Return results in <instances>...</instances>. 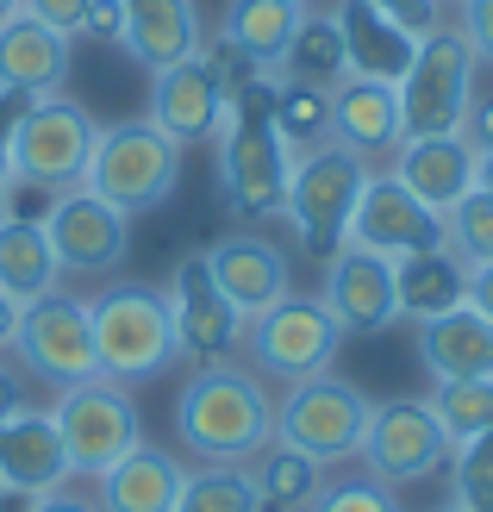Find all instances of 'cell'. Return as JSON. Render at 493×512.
<instances>
[{"label":"cell","mask_w":493,"mask_h":512,"mask_svg":"<svg viewBox=\"0 0 493 512\" xmlns=\"http://www.w3.org/2000/svg\"><path fill=\"white\" fill-rule=\"evenodd\" d=\"M175 438L213 469H244L275 438V394L250 363H200L175 394Z\"/></svg>","instance_id":"cell-1"},{"label":"cell","mask_w":493,"mask_h":512,"mask_svg":"<svg viewBox=\"0 0 493 512\" xmlns=\"http://www.w3.org/2000/svg\"><path fill=\"white\" fill-rule=\"evenodd\" d=\"M269 88H275V75L244 69V82H231L225 119H219V132H213L225 207L244 213V219H281V207H288L294 157H288V144H281V132H275Z\"/></svg>","instance_id":"cell-2"},{"label":"cell","mask_w":493,"mask_h":512,"mask_svg":"<svg viewBox=\"0 0 493 512\" xmlns=\"http://www.w3.org/2000/svg\"><path fill=\"white\" fill-rule=\"evenodd\" d=\"M94 313V363L107 381H157L181 344H175V319H169V294L150 288V281H113L107 294L88 300Z\"/></svg>","instance_id":"cell-3"},{"label":"cell","mask_w":493,"mask_h":512,"mask_svg":"<svg viewBox=\"0 0 493 512\" xmlns=\"http://www.w3.org/2000/svg\"><path fill=\"white\" fill-rule=\"evenodd\" d=\"M175 182H181V144L169 132H157L150 119L100 125L82 188H94L100 200H113V207L132 219V213H157L175 194Z\"/></svg>","instance_id":"cell-4"},{"label":"cell","mask_w":493,"mask_h":512,"mask_svg":"<svg viewBox=\"0 0 493 512\" xmlns=\"http://www.w3.org/2000/svg\"><path fill=\"white\" fill-rule=\"evenodd\" d=\"M57 438H63V456H69V475H88L100 481L125 450L144 444V419H138V400L125 381H107V375H88L75 388H57Z\"/></svg>","instance_id":"cell-5"},{"label":"cell","mask_w":493,"mask_h":512,"mask_svg":"<svg viewBox=\"0 0 493 512\" xmlns=\"http://www.w3.org/2000/svg\"><path fill=\"white\" fill-rule=\"evenodd\" d=\"M362 182H369V157H356V150H344V144H319V150H306V157L294 163L281 219L294 225V238H300L306 256L325 263L331 250H344Z\"/></svg>","instance_id":"cell-6"},{"label":"cell","mask_w":493,"mask_h":512,"mask_svg":"<svg viewBox=\"0 0 493 512\" xmlns=\"http://www.w3.org/2000/svg\"><path fill=\"white\" fill-rule=\"evenodd\" d=\"M369 406L375 400L362 394L356 381H344L337 369L306 375V381H294V388L275 400V444L306 450L313 463L337 469V463H350V456H356L362 425H369Z\"/></svg>","instance_id":"cell-7"},{"label":"cell","mask_w":493,"mask_h":512,"mask_svg":"<svg viewBox=\"0 0 493 512\" xmlns=\"http://www.w3.org/2000/svg\"><path fill=\"white\" fill-rule=\"evenodd\" d=\"M94 138H100V125H94V113L82 100H63V94L25 100L19 132H13V182L38 188V194L82 188Z\"/></svg>","instance_id":"cell-8"},{"label":"cell","mask_w":493,"mask_h":512,"mask_svg":"<svg viewBox=\"0 0 493 512\" xmlns=\"http://www.w3.org/2000/svg\"><path fill=\"white\" fill-rule=\"evenodd\" d=\"M244 344H250V369L256 375H275V381H306V375H325L344 350V331L325 313L319 294H281L275 306H263L250 325H244Z\"/></svg>","instance_id":"cell-9"},{"label":"cell","mask_w":493,"mask_h":512,"mask_svg":"<svg viewBox=\"0 0 493 512\" xmlns=\"http://www.w3.org/2000/svg\"><path fill=\"white\" fill-rule=\"evenodd\" d=\"M450 431L437 425V413L425 400H381L369 406V425H362L356 463L362 475H375L381 488H419V481L450 469Z\"/></svg>","instance_id":"cell-10"},{"label":"cell","mask_w":493,"mask_h":512,"mask_svg":"<svg viewBox=\"0 0 493 512\" xmlns=\"http://www.w3.org/2000/svg\"><path fill=\"white\" fill-rule=\"evenodd\" d=\"M475 100V50L462 44L456 25H437L419 38V57L400 75V125L406 138H431V132H462Z\"/></svg>","instance_id":"cell-11"},{"label":"cell","mask_w":493,"mask_h":512,"mask_svg":"<svg viewBox=\"0 0 493 512\" xmlns=\"http://www.w3.org/2000/svg\"><path fill=\"white\" fill-rule=\"evenodd\" d=\"M13 356L19 369L44 381V388H75V381L100 375L94 363V313L82 294H44L19 306V331H13Z\"/></svg>","instance_id":"cell-12"},{"label":"cell","mask_w":493,"mask_h":512,"mask_svg":"<svg viewBox=\"0 0 493 512\" xmlns=\"http://www.w3.org/2000/svg\"><path fill=\"white\" fill-rule=\"evenodd\" d=\"M225 100H231V75L213 50H194L169 69H150V125L169 132L181 150L188 144H206L225 119Z\"/></svg>","instance_id":"cell-13"},{"label":"cell","mask_w":493,"mask_h":512,"mask_svg":"<svg viewBox=\"0 0 493 512\" xmlns=\"http://www.w3.org/2000/svg\"><path fill=\"white\" fill-rule=\"evenodd\" d=\"M44 232H50V250H57L63 275H113L125 263V250H132V219L113 200H100L94 188L50 194Z\"/></svg>","instance_id":"cell-14"},{"label":"cell","mask_w":493,"mask_h":512,"mask_svg":"<svg viewBox=\"0 0 493 512\" xmlns=\"http://www.w3.org/2000/svg\"><path fill=\"white\" fill-rule=\"evenodd\" d=\"M169 319H175V344L188 363H225L231 350L244 344V313L219 294L213 269H206V256H181L175 275H169Z\"/></svg>","instance_id":"cell-15"},{"label":"cell","mask_w":493,"mask_h":512,"mask_svg":"<svg viewBox=\"0 0 493 512\" xmlns=\"http://www.w3.org/2000/svg\"><path fill=\"white\" fill-rule=\"evenodd\" d=\"M325 313L337 319L344 338H375L400 319V288H394V256L381 250H362V244H344L325 256Z\"/></svg>","instance_id":"cell-16"},{"label":"cell","mask_w":493,"mask_h":512,"mask_svg":"<svg viewBox=\"0 0 493 512\" xmlns=\"http://www.w3.org/2000/svg\"><path fill=\"white\" fill-rule=\"evenodd\" d=\"M344 244L381 250V256L400 263V256H412V250H437V244H444V213H431L425 200L387 169V175H369V182H362Z\"/></svg>","instance_id":"cell-17"},{"label":"cell","mask_w":493,"mask_h":512,"mask_svg":"<svg viewBox=\"0 0 493 512\" xmlns=\"http://www.w3.org/2000/svg\"><path fill=\"white\" fill-rule=\"evenodd\" d=\"M206 256V269H213L219 281V294L244 313V325L263 313V306H275L281 294H288V250L269 244V238H256V232H225L200 250Z\"/></svg>","instance_id":"cell-18"},{"label":"cell","mask_w":493,"mask_h":512,"mask_svg":"<svg viewBox=\"0 0 493 512\" xmlns=\"http://www.w3.org/2000/svg\"><path fill=\"white\" fill-rule=\"evenodd\" d=\"M69 481V456L57 438V419L38 413V406H19V413L0 419V488L19 500L57 494Z\"/></svg>","instance_id":"cell-19"},{"label":"cell","mask_w":493,"mask_h":512,"mask_svg":"<svg viewBox=\"0 0 493 512\" xmlns=\"http://www.w3.org/2000/svg\"><path fill=\"white\" fill-rule=\"evenodd\" d=\"M331 19H337V38H344V75L400 88V75L419 57V32H406L394 13L369 7V0H344Z\"/></svg>","instance_id":"cell-20"},{"label":"cell","mask_w":493,"mask_h":512,"mask_svg":"<svg viewBox=\"0 0 493 512\" xmlns=\"http://www.w3.org/2000/svg\"><path fill=\"white\" fill-rule=\"evenodd\" d=\"M75 50L63 32H50L44 19L13 13L0 25V94H25V100H50L69 82Z\"/></svg>","instance_id":"cell-21"},{"label":"cell","mask_w":493,"mask_h":512,"mask_svg":"<svg viewBox=\"0 0 493 512\" xmlns=\"http://www.w3.org/2000/svg\"><path fill=\"white\" fill-rule=\"evenodd\" d=\"M394 175L425 200L431 213H450L475 188V144L462 132H431V138H400Z\"/></svg>","instance_id":"cell-22"},{"label":"cell","mask_w":493,"mask_h":512,"mask_svg":"<svg viewBox=\"0 0 493 512\" xmlns=\"http://www.w3.org/2000/svg\"><path fill=\"white\" fill-rule=\"evenodd\" d=\"M406 125H400V88L394 82H362L344 75L331 88V144L356 150V157H381V150H400Z\"/></svg>","instance_id":"cell-23"},{"label":"cell","mask_w":493,"mask_h":512,"mask_svg":"<svg viewBox=\"0 0 493 512\" xmlns=\"http://www.w3.org/2000/svg\"><path fill=\"white\" fill-rule=\"evenodd\" d=\"M300 19H306V7H294V0H225L219 44H225L231 63H244L256 75H275L294 32H300Z\"/></svg>","instance_id":"cell-24"},{"label":"cell","mask_w":493,"mask_h":512,"mask_svg":"<svg viewBox=\"0 0 493 512\" xmlns=\"http://www.w3.org/2000/svg\"><path fill=\"white\" fill-rule=\"evenodd\" d=\"M181 481H188V469H181L169 450L138 444L94 481V506L100 512H175Z\"/></svg>","instance_id":"cell-25"},{"label":"cell","mask_w":493,"mask_h":512,"mask_svg":"<svg viewBox=\"0 0 493 512\" xmlns=\"http://www.w3.org/2000/svg\"><path fill=\"white\" fill-rule=\"evenodd\" d=\"M125 25H119V50L138 57L144 69H169L200 50V13L194 0H119Z\"/></svg>","instance_id":"cell-26"},{"label":"cell","mask_w":493,"mask_h":512,"mask_svg":"<svg viewBox=\"0 0 493 512\" xmlns=\"http://www.w3.org/2000/svg\"><path fill=\"white\" fill-rule=\"evenodd\" d=\"M419 363L431 381H487L493 375V325L475 306L425 319L419 325Z\"/></svg>","instance_id":"cell-27"},{"label":"cell","mask_w":493,"mask_h":512,"mask_svg":"<svg viewBox=\"0 0 493 512\" xmlns=\"http://www.w3.org/2000/svg\"><path fill=\"white\" fill-rule=\"evenodd\" d=\"M394 288H400V319L425 325L437 313H456V306H469V263L437 244V250H412L394 263Z\"/></svg>","instance_id":"cell-28"},{"label":"cell","mask_w":493,"mask_h":512,"mask_svg":"<svg viewBox=\"0 0 493 512\" xmlns=\"http://www.w3.org/2000/svg\"><path fill=\"white\" fill-rule=\"evenodd\" d=\"M57 281H63V263L50 250L44 219H0V294H13L25 306L57 294Z\"/></svg>","instance_id":"cell-29"},{"label":"cell","mask_w":493,"mask_h":512,"mask_svg":"<svg viewBox=\"0 0 493 512\" xmlns=\"http://www.w3.org/2000/svg\"><path fill=\"white\" fill-rule=\"evenodd\" d=\"M250 481H256V494H263V512H306V500L319 494V481H325V463H313L306 450H288V444H263L250 456Z\"/></svg>","instance_id":"cell-30"},{"label":"cell","mask_w":493,"mask_h":512,"mask_svg":"<svg viewBox=\"0 0 493 512\" xmlns=\"http://www.w3.org/2000/svg\"><path fill=\"white\" fill-rule=\"evenodd\" d=\"M269 113H275V132H281V144H288L294 163L306 157V150L331 144V88H313V82H288V75H275Z\"/></svg>","instance_id":"cell-31"},{"label":"cell","mask_w":493,"mask_h":512,"mask_svg":"<svg viewBox=\"0 0 493 512\" xmlns=\"http://www.w3.org/2000/svg\"><path fill=\"white\" fill-rule=\"evenodd\" d=\"M275 75H288V82H313V88H337V82H344V38H337V19L331 13H319V19L306 13Z\"/></svg>","instance_id":"cell-32"},{"label":"cell","mask_w":493,"mask_h":512,"mask_svg":"<svg viewBox=\"0 0 493 512\" xmlns=\"http://www.w3.org/2000/svg\"><path fill=\"white\" fill-rule=\"evenodd\" d=\"M425 406L450 431V444H469L481 431H493V375L487 381H431Z\"/></svg>","instance_id":"cell-33"},{"label":"cell","mask_w":493,"mask_h":512,"mask_svg":"<svg viewBox=\"0 0 493 512\" xmlns=\"http://www.w3.org/2000/svg\"><path fill=\"white\" fill-rule=\"evenodd\" d=\"M175 512H263V494H256L250 469H194L181 481V500Z\"/></svg>","instance_id":"cell-34"},{"label":"cell","mask_w":493,"mask_h":512,"mask_svg":"<svg viewBox=\"0 0 493 512\" xmlns=\"http://www.w3.org/2000/svg\"><path fill=\"white\" fill-rule=\"evenodd\" d=\"M444 244H450L469 269L493 263V194L469 188V194L456 200V207L444 213Z\"/></svg>","instance_id":"cell-35"},{"label":"cell","mask_w":493,"mask_h":512,"mask_svg":"<svg viewBox=\"0 0 493 512\" xmlns=\"http://www.w3.org/2000/svg\"><path fill=\"white\" fill-rule=\"evenodd\" d=\"M450 500L469 512H493V431L456 444L450 456Z\"/></svg>","instance_id":"cell-36"},{"label":"cell","mask_w":493,"mask_h":512,"mask_svg":"<svg viewBox=\"0 0 493 512\" xmlns=\"http://www.w3.org/2000/svg\"><path fill=\"white\" fill-rule=\"evenodd\" d=\"M306 512H406V506L375 475H325L319 494L306 500Z\"/></svg>","instance_id":"cell-37"},{"label":"cell","mask_w":493,"mask_h":512,"mask_svg":"<svg viewBox=\"0 0 493 512\" xmlns=\"http://www.w3.org/2000/svg\"><path fill=\"white\" fill-rule=\"evenodd\" d=\"M462 44L475 50V63L493 69V0H462V19H456Z\"/></svg>","instance_id":"cell-38"},{"label":"cell","mask_w":493,"mask_h":512,"mask_svg":"<svg viewBox=\"0 0 493 512\" xmlns=\"http://www.w3.org/2000/svg\"><path fill=\"white\" fill-rule=\"evenodd\" d=\"M19 13H32V19L50 25V32L75 38V32H82V19H88V0H19Z\"/></svg>","instance_id":"cell-39"},{"label":"cell","mask_w":493,"mask_h":512,"mask_svg":"<svg viewBox=\"0 0 493 512\" xmlns=\"http://www.w3.org/2000/svg\"><path fill=\"white\" fill-rule=\"evenodd\" d=\"M19 113H25V94H0V207L13 194V132H19Z\"/></svg>","instance_id":"cell-40"},{"label":"cell","mask_w":493,"mask_h":512,"mask_svg":"<svg viewBox=\"0 0 493 512\" xmlns=\"http://www.w3.org/2000/svg\"><path fill=\"white\" fill-rule=\"evenodd\" d=\"M369 7H381V13H394L406 32H437V25H444V0H369Z\"/></svg>","instance_id":"cell-41"},{"label":"cell","mask_w":493,"mask_h":512,"mask_svg":"<svg viewBox=\"0 0 493 512\" xmlns=\"http://www.w3.org/2000/svg\"><path fill=\"white\" fill-rule=\"evenodd\" d=\"M119 25H125V7H119V0H88V19H82V32H88V38L119 44Z\"/></svg>","instance_id":"cell-42"},{"label":"cell","mask_w":493,"mask_h":512,"mask_svg":"<svg viewBox=\"0 0 493 512\" xmlns=\"http://www.w3.org/2000/svg\"><path fill=\"white\" fill-rule=\"evenodd\" d=\"M462 138L475 150H493V100H469V119H462Z\"/></svg>","instance_id":"cell-43"},{"label":"cell","mask_w":493,"mask_h":512,"mask_svg":"<svg viewBox=\"0 0 493 512\" xmlns=\"http://www.w3.org/2000/svg\"><path fill=\"white\" fill-rule=\"evenodd\" d=\"M469 306L493 325V263H481V269H469Z\"/></svg>","instance_id":"cell-44"},{"label":"cell","mask_w":493,"mask_h":512,"mask_svg":"<svg viewBox=\"0 0 493 512\" xmlns=\"http://www.w3.org/2000/svg\"><path fill=\"white\" fill-rule=\"evenodd\" d=\"M25 512H100L88 494H69V488H57V494H38L32 506H25Z\"/></svg>","instance_id":"cell-45"},{"label":"cell","mask_w":493,"mask_h":512,"mask_svg":"<svg viewBox=\"0 0 493 512\" xmlns=\"http://www.w3.org/2000/svg\"><path fill=\"white\" fill-rule=\"evenodd\" d=\"M19 406H25V381H19L13 369H0V419L19 413Z\"/></svg>","instance_id":"cell-46"},{"label":"cell","mask_w":493,"mask_h":512,"mask_svg":"<svg viewBox=\"0 0 493 512\" xmlns=\"http://www.w3.org/2000/svg\"><path fill=\"white\" fill-rule=\"evenodd\" d=\"M13 331H19V300L0 294V350H13Z\"/></svg>","instance_id":"cell-47"},{"label":"cell","mask_w":493,"mask_h":512,"mask_svg":"<svg viewBox=\"0 0 493 512\" xmlns=\"http://www.w3.org/2000/svg\"><path fill=\"white\" fill-rule=\"evenodd\" d=\"M475 188L493 194V150H475Z\"/></svg>","instance_id":"cell-48"},{"label":"cell","mask_w":493,"mask_h":512,"mask_svg":"<svg viewBox=\"0 0 493 512\" xmlns=\"http://www.w3.org/2000/svg\"><path fill=\"white\" fill-rule=\"evenodd\" d=\"M13 13H19V0H0V25H7Z\"/></svg>","instance_id":"cell-49"},{"label":"cell","mask_w":493,"mask_h":512,"mask_svg":"<svg viewBox=\"0 0 493 512\" xmlns=\"http://www.w3.org/2000/svg\"><path fill=\"white\" fill-rule=\"evenodd\" d=\"M431 512H469V506H456V500H444V506H431Z\"/></svg>","instance_id":"cell-50"},{"label":"cell","mask_w":493,"mask_h":512,"mask_svg":"<svg viewBox=\"0 0 493 512\" xmlns=\"http://www.w3.org/2000/svg\"><path fill=\"white\" fill-rule=\"evenodd\" d=\"M444 7H462V0H444Z\"/></svg>","instance_id":"cell-51"},{"label":"cell","mask_w":493,"mask_h":512,"mask_svg":"<svg viewBox=\"0 0 493 512\" xmlns=\"http://www.w3.org/2000/svg\"><path fill=\"white\" fill-rule=\"evenodd\" d=\"M0 500H7V488H0Z\"/></svg>","instance_id":"cell-52"},{"label":"cell","mask_w":493,"mask_h":512,"mask_svg":"<svg viewBox=\"0 0 493 512\" xmlns=\"http://www.w3.org/2000/svg\"><path fill=\"white\" fill-rule=\"evenodd\" d=\"M294 7H306V0H294Z\"/></svg>","instance_id":"cell-53"}]
</instances>
